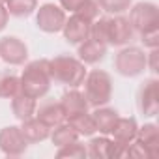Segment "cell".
Returning <instances> with one entry per match:
<instances>
[{"label": "cell", "instance_id": "obj_15", "mask_svg": "<svg viewBox=\"0 0 159 159\" xmlns=\"http://www.w3.org/2000/svg\"><path fill=\"white\" fill-rule=\"evenodd\" d=\"M21 131L25 135V139L28 140V144H38V142H43L49 139L51 135V127L45 125L39 118L32 116L28 120H23V125H21Z\"/></svg>", "mask_w": 159, "mask_h": 159}, {"label": "cell", "instance_id": "obj_24", "mask_svg": "<svg viewBox=\"0 0 159 159\" xmlns=\"http://www.w3.org/2000/svg\"><path fill=\"white\" fill-rule=\"evenodd\" d=\"M21 92V83L19 77L13 73H0V98L11 99Z\"/></svg>", "mask_w": 159, "mask_h": 159}, {"label": "cell", "instance_id": "obj_3", "mask_svg": "<svg viewBox=\"0 0 159 159\" xmlns=\"http://www.w3.org/2000/svg\"><path fill=\"white\" fill-rule=\"evenodd\" d=\"M49 73L54 83L66 84L69 88L81 86L86 77V64L75 56L58 54L49 60Z\"/></svg>", "mask_w": 159, "mask_h": 159}, {"label": "cell", "instance_id": "obj_32", "mask_svg": "<svg viewBox=\"0 0 159 159\" xmlns=\"http://www.w3.org/2000/svg\"><path fill=\"white\" fill-rule=\"evenodd\" d=\"M0 2H2V4H6V0H0Z\"/></svg>", "mask_w": 159, "mask_h": 159}, {"label": "cell", "instance_id": "obj_17", "mask_svg": "<svg viewBox=\"0 0 159 159\" xmlns=\"http://www.w3.org/2000/svg\"><path fill=\"white\" fill-rule=\"evenodd\" d=\"M92 118H94V124H96V131H99L101 135H111V131H112V127H114V124L120 116H118V111L103 105V107L94 109Z\"/></svg>", "mask_w": 159, "mask_h": 159}, {"label": "cell", "instance_id": "obj_31", "mask_svg": "<svg viewBox=\"0 0 159 159\" xmlns=\"http://www.w3.org/2000/svg\"><path fill=\"white\" fill-rule=\"evenodd\" d=\"M8 21H10V13H8V10H6V4L0 2V32L6 28Z\"/></svg>", "mask_w": 159, "mask_h": 159}, {"label": "cell", "instance_id": "obj_29", "mask_svg": "<svg viewBox=\"0 0 159 159\" xmlns=\"http://www.w3.org/2000/svg\"><path fill=\"white\" fill-rule=\"evenodd\" d=\"M86 0H60V8L64 11H71V13H77L84 6Z\"/></svg>", "mask_w": 159, "mask_h": 159}, {"label": "cell", "instance_id": "obj_21", "mask_svg": "<svg viewBox=\"0 0 159 159\" xmlns=\"http://www.w3.org/2000/svg\"><path fill=\"white\" fill-rule=\"evenodd\" d=\"M49 137H51V140H52V144H54L56 148H62V146H67V144H71V142L79 140L77 131H75L67 122H64V124H60V125L52 127Z\"/></svg>", "mask_w": 159, "mask_h": 159}, {"label": "cell", "instance_id": "obj_23", "mask_svg": "<svg viewBox=\"0 0 159 159\" xmlns=\"http://www.w3.org/2000/svg\"><path fill=\"white\" fill-rule=\"evenodd\" d=\"M6 10L13 17H28L38 10V0H6Z\"/></svg>", "mask_w": 159, "mask_h": 159}, {"label": "cell", "instance_id": "obj_2", "mask_svg": "<svg viewBox=\"0 0 159 159\" xmlns=\"http://www.w3.org/2000/svg\"><path fill=\"white\" fill-rule=\"evenodd\" d=\"M19 83H21V92L34 99H41L43 96H47L52 83L49 73V60L39 58V60L28 62L19 77Z\"/></svg>", "mask_w": 159, "mask_h": 159}, {"label": "cell", "instance_id": "obj_19", "mask_svg": "<svg viewBox=\"0 0 159 159\" xmlns=\"http://www.w3.org/2000/svg\"><path fill=\"white\" fill-rule=\"evenodd\" d=\"M137 139L146 146L150 159H155L159 155V127L155 124H144L137 131Z\"/></svg>", "mask_w": 159, "mask_h": 159}, {"label": "cell", "instance_id": "obj_30", "mask_svg": "<svg viewBox=\"0 0 159 159\" xmlns=\"http://www.w3.org/2000/svg\"><path fill=\"white\" fill-rule=\"evenodd\" d=\"M157 47L155 49H150V52L146 54V69H150L152 73H157Z\"/></svg>", "mask_w": 159, "mask_h": 159}, {"label": "cell", "instance_id": "obj_10", "mask_svg": "<svg viewBox=\"0 0 159 159\" xmlns=\"http://www.w3.org/2000/svg\"><path fill=\"white\" fill-rule=\"evenodd\" d=\"M0 58L10 66H23L28 58V47L23 39L6 36L0 39Z\"/></svg>", "mask_w": 159, "mask_h": 159}, {"label": "cell", "instance_id": "obj_6", "mask_svg": "<svg viewBox=\"0 0 159 159\" xmlns=\"http://www.w3.org/2000/svg\"><path fill=\"white\" fill-rule=\"evenodd\" d=\"M129 23L135 32H144L159 26V10L153 2H139L129 8Z\"/></svg>", "mask_w": 159, "mask_h": 159}, {"label": "cell", "instance_id": "obj_11", "mask_svg": "<svg viewBox=\"0 0 159 159\" xmlns=\"http://www.w3.org/2000/svg\"><path fill=\"white\" fill-rule=\"evenodd\" d=\"M90 26H92V21L81 17L73 13L69 19H66L64 26H62V34H64V39L71 45H79L83 43L84 39L90 38Z\"/></svg>", "mask_w": 159, "mask_h": 159}, {"label": "cell", "instance_id": "obj_18", "mask_svg": "<svg viewBox=\"0 0 159 159\" xmlns=\"http://www.w3.org/2000/svg\"><path fill=\"white\" fill-rule=\"evenodd\" d=\"M36 107H38V99L19 92L17 96L11 98V111H13V116L17 120H28L36 114Z\"/></svg>", "mask_w": 159, "mask_h": 159}, {"label": "cell", "instance_id": "obj_13", "mask_svg": "<svg viewBox=\"0 0 159 159\" xmlns=\"http://www.w3.org/2000/svg\"><path fill=\"white\" fill-rule=\"evenodd\" d=\"M60 105H62V109H64L66 118H69V116H73V114H79V112H86V111L90 109V105H88L84 94H83L81 90H77V88H71V90L64 92L62 98H60Z\"/></svg>", "mask_w": 159, "mask_h": 159}, {"label": "cell", "instance_id": "obj_5", "mask_svg": "<svg viewBox=\"0 0 159 159\" xmlns=\"http://www.w3.org/2000/svg\"><path fill=\"white\" fill-rule=\"evenodd\" d=\"M114 69L122 77H139L146 69V52L140 47H124L114 56Z\"/></svg>", "mask_w": 159, "mask_h": 159}, {"label": "cell", "instance_id": "obj_27", "mask_svg": "<svg viewBox=\"0 0 159 159\" xmlns=\"http://www.w3.org/2000/svg\"><path fill=\"white\" fill-rule=\"evenodd\" d=\"M77 15H81V17H84L88 21L98 19L99 17V6H98V2H96V0H86L84 6L77 11Z\"/></svg>", "mask_w": 159, "mask_h": 159}, {"label": "cell", "instance_id": "obj_1", "mask_svg": "<svg viewBox=\"0 0 159 159\" xmlns=\"http://www.w3.org/2000/svg\"><path fill=\"white\" fill-rule=\"evenodd\" d=\"M133 34H135V30H133L129 19L120 13L114 17L94 19L92 26H90V38L98 39L105 45H112V47H124L125 43H129Z\"/></svg>", "mask_w": 159, "mask_h": 159}, {"label": "cell", "instance_id": "obj_28", "mask_svg": "<svg viewBox=\"0 0 159 159\" xmlns=\"http://www.w3.org/2000/svg\"><path fill=\"white\" fill-rule=\"evenodd\" d=\"M139 36H140V41L144 43V47H148V49L159 47V26H157V28L144 30V32H140Z\"/></svg>", "mask_w": 159, "mask_h": 159}, {"label": "cell", "instance_id": "obj_16", "mask_svg": "<svg viewBox=\"0 0 159 159\" xmlns=\"http://www.w3.org/2000/svg\"><path fill=\"white\" fill-rule=\"evenodd\" d=\"M137 131H139V124L135 118H118L111 135H112V140L129 144L137 139Z\"/></svg>", "mask_w": 159, "mask_h": 159}, {"label": "cell", "instance_id": "obj_4", "mask_svg": "<svg viewBox=\"0 0 159 159\" xmlns=\"http://www.w3.org/2000/svg\"><path fill=\"white\" fill-rule=\"evenodd\" d=\"M84 98L90 107H103L112 99V77L103 69H92L84 77Z\"/></svg>", "mask_w": 159, "mask_h": 159}, {"label": "cell", "instance_id": "obj_7", "mask_svg": "<svg viewBox=\"0 0 159 159\" xmlns=\"http://www.w3.org/2000/svg\"><path fill=\"white\" fill-rule=\"evenodd\" d=\"M137 107L140 114L153 118L159 112V81L157 79H146L139 86L137 92Z\"/></svg>", "mask_w": 159, "mask_h": 159}, {"label": "cell", "instance_id": "obj_22", "mask_svg": "<svg viewBox=\"0 0 159 159\" xmlns=\"http://www.w3.org/2000/svg\"><path fill=\"white\" fill-rule=\"evenodd\" d=\"M111 142H112V139H109V135L92 137V139H90V142L86 144L88 157H94V159H109Z\"/></svg>", "mask_w": 159, "mask_h": 159}, {"label": "cell", "instance_id": "obj_14", "mask_svg": "<svg viewBox=\"0 0 159 159\" xmlns=\"http://www.w3.org/2000/svg\"><path fill=\"white\" fill-rule=\"evenodd\" d=\"M77 54H79V60L84 62V64H98L105 58L107 45L94 39V38H88L83 43H79V52Z\"/></svg>", "mask_w": 159, "mask_h": 159}, {"label": "cell", "instance_id": "obj_26", "mask_svg": "<svg viewBox=\"0 0 159 159\" xmlns=\"http://www.w3.org/2000/svg\"><path fill=\"white\" fill-rule=\"evenodd\" d=\"M56 155L58 157H69V159H83V157H88V152H86V144H81L79 140H75L67 146L58 148Z\"/></svg>", "mask_w": 159, "mask_h": 159}, {"label": "cell", "instance_id": "obj_9", "mask_svg": "<svg viewBox=\"0 0 159 159\" xmlns=\"http://www.w3.org/2000/svg\"><path fill=\"white\" fill-rule=\"evenodd\" d=\"M26 148H28V140L25 139L19 125H8L0 129V152L10 157H17L23 155Z\"/></svg>", "mask_w": 159, "mask_h": 159}, {"label": "cell", "instance_id": "obj_20", "mask_svg": "<svg viewBox=\"0 0 159 159\" xmlns=\"http://www.w3.org/2000/svg\"><path fill=\"white\" fill-rule=\"evenodd\" d=\"M66 122L77 131L79 137H92L96 133V124H94V118H92V114L88 111L86 112L73 114V116L66 118Z\"/></svg>", "mask_w": 159, "mask_h": 159}, {"label": "cell", "instance_id": "obj_8", "mask_svg": "<svg viewBox=\"0 0 159 159\" xmlns=\"http://www.w3.org/2000/svg\"><path fill=\"white\" fill-rule=\"evenodd\" d=\"M66 19H67L66 11L56 4H43L36 10V25L41 32H47V34L62 32Z\"/></svg>", "mask_w": 159, "mask_h": 159}, {"label": "cell", "instance_id": "obj_25", "mask_svg": "<svg viewBox=\"0 0 159 159\" xmlns=\"http://www.w3.org/2000/svg\"><path fill=\"white\" fill-rule=\"evenodd\" d=\"M96 2H98L99 10H105L111 15L124 13L133 6V0H96Z\"/></svg>", "mask_w": 159, "mask_h": 159}, {"label": "cell", "instance_id": "obj_12", "mask_svg": "<svg viewBox=\"0 0 159 159\" xmlns=\"http://www.w3.org/2000/svg\"><path fill=\"white\" fill-rule=\"evenodd\" d=\"M34 116L39 118V120H41L45 125H49L51 129L66 122V114H64V109H62L60 101H51V99L39 103V105L36 107V114H34Z\"/></svg>", "mask_w": 159, "mask_h": 159}]
</instances>
